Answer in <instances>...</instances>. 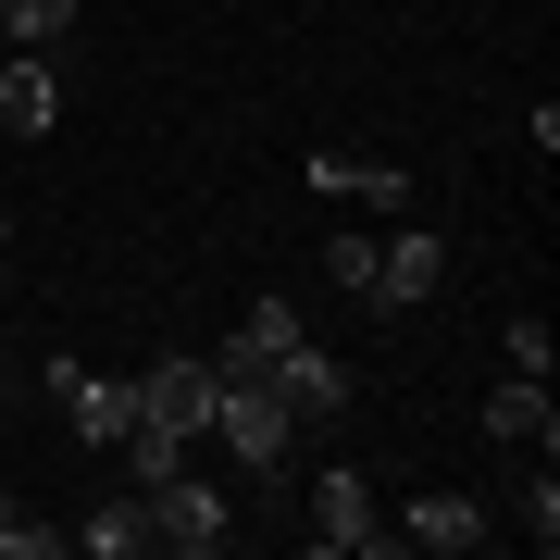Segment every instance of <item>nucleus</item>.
Listing matches in <instances>:
<instances>
[{
  "label": "nucleus",
  "instance_id": "f8f14e48",
  "mask_svg": "<svg viewBox=\"0 0 560 560\" xmlns=\"http://www.w3.org/2000/svg\"><path fill=\"white\" fill-rule=\"evenodd\" d=\"M300 337H312V324L287 312V300H249V324H237L212 361H224V374H275V349H300Z\"/></svg>",
  "mask_w": 560,
  "mask_h": 560
},
{
  "label": "nucleus",
  "instance_id": "0eeeda50",
  "mask_svg": "<svg viewBox=\"0 0 560 560\" xmlns=\"http://www.w3.org/2000/svg\"><path fill=\"white\" fill-rule=\"evenodd\" d=\"M436 275H448V237H436V224H399V237H374V300H386V312L436 300Z\"/></svg>",
  "mask_w": 560,
  "mask_h": 560
},
{
  "label": "nucleus",
  "instance_id": "dca6fc26",
  "mask_svg": "<svg viewBox=\"0 0 560 560\" xmlns=\"http://www.w3.org/2000/svg\"><path fill=\"white\" fill-rule=\"evenodd\" d=\"M324 275H337L349 300H374V224H337V237H324Z\"/></svg>",
  "mask_w": 560,
  "mask_h": 560
},
{
  "label": "nucleus",
  "instance_id": "9b49d317",
  "mask_svg": "<svg viewBox=\"0 0 560 560\" xmlns=\"http://www.w3.org/2000/svg\"><path fill=\"white\" fill-rule=\"evenodd\" d=\"M486 436H499L511 460H548V448H560V411H548V386H536V374H511L499 399H486Z\"/></svg>",
  "mask_w": 560,
  "mask_h": 560
},
{
  "label": "nucleus",
  "instance_id": "1a4fd4ad",
  "mask_svg": "<svg viewBox=\"0 0 560 560\" xmlns=\"http://www.w3.org/2000/svg\"><path fill=\"white\" fill-rule=\"evenodd\" d=\"M275 399H287V423H337V411H349V361H324L312 337L275 349Z\"/></svg>",
  "mask_w": 560,
  "mask_h": 560
},
{
  "label": "nucleus",
  "instance_id": "6e6552de",
  "mask_svg": "<svg viewBox=\"0 0 560 560\" xmlns=\"http://www.w3.org/2000/svg\"><path fill=\"white\" fill-rule=\"evenodd\" d=\"M138 411H150V423H175V436H212V361H200V349L150 361V374H138Z\"/></svg>",
  "mask_w": 560,
  "mask_h": 560
},
{
  "label": "nucleus",
  "instance_id": "a211bd4d",
  "mask_svg": "<svg viewBox=\"0 0 560 560\" xmlns=\"http://www.w3.org/2000/svg\"><path fill=\"white\" fill-rule=\"evenodd\" d=\"M50 548H62V536H50V523L13 499V486H0V560H50Z\"/></svg>",
  "mask_w": 560,
  "mask_h": 560
},
{
  "label": "nucleus",
  "instance_id": "4468645a",
  "mask_svg": "<svg viewBox=\"0 0 560 560\" xmlns=\"http://www.w3.org/2000/svg\"><path fill=\"white\" fill-rule=\"evenodd\" d=\"M75 548H101V560H138V548H150V523H138V486L88 511V523H75Z\"/></svg>",
  "mask_w": 560,
  "mask_h": 560
},
{
  "label": "nucleus",
  "instance_id": "6ab92c4d",
  "mask_svg": "<svg viewBox=\"0 0 560 560\" xmlns=\"http://www.w3.org/2000/svg\"><path fill=\"white\" fill-rule=\"evenodd\" d=\"M548 361H560V337H548L536 312H523V324H511V374H536V386H548Z\"/></svg>",
  "mask_w": 560,
  "mask_h": 560
},
{
  "label": "nucleus",
  "instance_id": "9d476101",
  "mask_svg": "<svg viewBox=\"0 0 560 560\" xmlns=\"http://www.w3.org/2000/svg\"><path fill=\"white\" fill-rule=\"evenodd\" d=\"M0 125H13V138H50V125H62V75H50V50H0Z\"/></svg>",
  "mask_w": 560,
  "mask_h": 560
},
{
  "label": "nucleus",
  "instance_id": "7ed1b4c3",
  "mask_svg": "<svg viewBox=\"0 0 560 560\" xmlns=\"http://www.w3.org/2000/svg\"><path fill=\"white\" fill-rule=\"evenodd\" d=\"M486 536H499V523H486V499H460V486H423V499L386 523V548H423V560H460Z\"/></svg>",
  "mask_w": 560,
  "mask_h": 560
},
{
  "label": "nucleus",
  "instance_id": "f257e3e1",
  "mask_svg": "<svg viewBox=\"0 0 560 560\" xmlns=\"http://www.w3.org/2000/svg\"><path fill=\"white\" fill-rule=\"evenodd\" d=\"M212 436L237 448V474H287V448H300V423H287L275 374H224V361H212Z\"/></svg>",
  "mask_w": 560,
  "mask_h": 560
},
{
  "label": "nucleus",
  "instance_id": "39448f33",
  "mask_svg": "<svg viewBox=\"0 0 560 560\" xmlns=\"http://www.w3.org/2000/svg\"><path fill=\"white\" fill-rule=\"evenodd\" d=\"M50 399L75 411V436H88V448H125V436H138V386L88 374V361H50Z\"/></svg>",
  "mask_w": 560,
  "mask_h": 560
},
{
  "label": "nucleus",
  "instance_id": "2eb2a0df",
  "mask_svg": "<svg viewBox=\"0 0 560 560\" xmlns=\"http://www.w3.org/2000/svg\"><path fill=\"white\" fill-rule=\"evenodd\" d=\"M511 523L536 536V560L560 548V474H548V460H523V486H511Z\"/></svg>",
  "mask_w": 560,
  "mask_h": 560
},
{
  "label": "nucleus",
  "instance_id": "20e7f679",
  "mask_svg": "<svg viewBox=\"0 0 560 560\" xmlns=\"http://www.w3.org/2000/svg\"><path fill=\"white\" fill-rule=\"evenodd\" d=\"M312 548H324V560H361V548H386V523H374V486H361L349 460H337V474H312Z\"/></svg>",
  "mask_w": 560,
  "mask_h": 560
},
{
  "label": "nucleus",
  "instance_id": "f03ea898",
  "mask_svg": "<svg viewBox=\"0 0 560 560\" xmlns=\"http://www.w3.org/2000/svg\"><path fill=\"white\" fill-rule=\"evenodd\" d=\"M138 523H150V548H175V560H212L224 536H237L224 486H200V474H162V486H138Z\"/></svg>",
  "mask_w": 560,
  "mask_h": 560
},
{
  "label": "nucleus",
  "instance_id": "423d86ee",
  "mask_svg": "<svg viewBox=\"0 0 560 560\" xmlns=\"http://www.w3.org/2000/svg\"><path fill=\"white\" fill-rule=\"evenodd\" d=\"M312 187H324L337 212H411V175L374 162V150H312Z\"/></svg>",
  "mask_w": 560,
  "mask_h": 560
},
{
  "label": "nucleus",
  "instance_id": "ddd939ff",
  "mask_svg": "<svg viewBox=\"0 0 560 560\" xmlns=\"http://www.w3.org/2000/svg\"><path fill=\"white\" fill-rule=\"evenodd\" d=\"M75 38V0H0V50H62Z\"/></svg>",
  "mask_w": 560,
  "mask_h": 560
},
{
  "label": "nucleus",
  "instance_id": "f3484780",
  "mask_svg": "<svg viewBox=\"0 0 560 560\" xmlns=\"http://www.w3.org/2000/svg\"><path fill=\"white\" fill-rule=\"evenodd\" d=\"M125 460H138V486H162V474H187V436H175V423H150V411H138V436H125Z\"/></svg>",
  "mask_w": 560,
  "mask_h": 560
}]
</instances>
